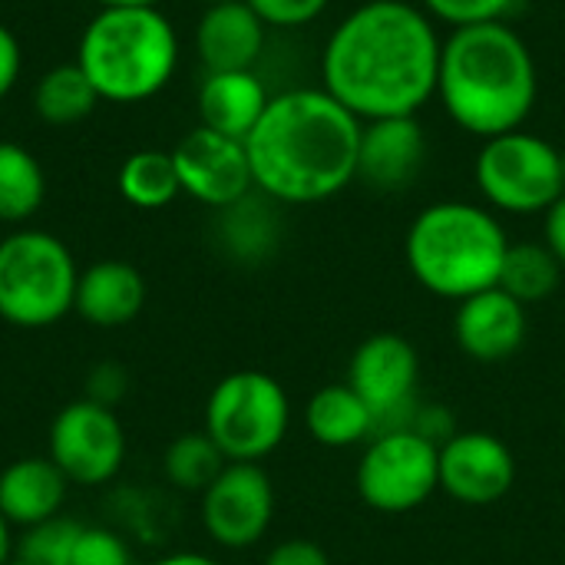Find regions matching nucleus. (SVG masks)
Here are the masks:
<instances>
[{
    "mask_svg": "<svg viewBox=\"0 0 565 565\" xmlns=\"http://www.w3.org/2000/svg\"><path fill=\"white\" fill-rule=\"evenodd\" d=\"M225 457L222 450L212 444V437L205 430H195V434H182L175 437L166 454H162V477L172 490H182V493H205L209 483L225 470Z\"/></svg>",
    "mask_w": 565,
    "mask_h": 565,
    "instance_id": "nucleus-26",
    "label": "nucleus"
},
{
    "mask_svg": "<svg viewBox=\"0 0 565 565\" xmlns=\"http://www.w3.org/2000/svg\"><path fill=\"white\" fill-rule=\"evenodd\" d=\"M222 242L232 258L238 262H262L271 255L278 242V222L265 205H255L252 199H242L232 209H222Z\"/></svg>",
    "mask_w": 565,
    "mask_h": 565,
    "instance_id": "nucleus-27",
    "label": "nucleus"
},
{
    "mask_svg": "<svg viewBox=\"0 0 565 565\" xmlns=\"http://www.w3.org/2000/svg\"><path fill=\"white\" fill-rule=\"evenodd\" d=\"M268 99L271 96L265 83L255 76V70L205 73L199 86V116H202V126L245 142L248 132L258 126Z\"/></svg>",
    "mask_w": 565,
    "mask_h": 565,
    "instance_id": "nucleus-20",
    "label": "nucleus"
},
{
    "mask_svg": "<svg viewBox=\"0 0 565 565\" xmlns=\"http://www.w3.org/2000/svg\"><path fill=\"white\" fill-rule=\"evenodd\" d=\"M275 483L262 463H225V470L199 497L205 536L218 550H252L275 523Z\"/></svg>",
    "mask_w": 565,
    "mask_h": 565,
    "instance_id": "nucleus-12",
    "label": "nucleus"
},
{
    "mask_svg": "<svg viewBox=\"0 0 565 565\" xmlns=\"http://www.w3.org/2000/svg\"><path fill=\"white\" fill-rule=\"evenodd\" d=\"M536 96V60L513 26L493 20L450 30L440 50L437 99L460 129L480 139L523 129Z\"/></svg>",
    "mask_w": 565,
    "mask_h": 565,
    "instance_id": "nucleus-3",
    "label": "nucleus"
},
{
    "mask_svg": "<svg viewBox=\"0 0 565 565\" xmlns=\"http://www.w3.org/2000/svg\"><path fill=\"white\" fill-rule=\"evenodd\" d=\"M262 565H331V556L324 553V546H318L315 540H281L275 543Z\"/></svg>",
    "mask_w": 565,
    "mask_h": 565,
    "instance_id": "nucleus-34",
    "label": "nucleus"
},
{
    "mask_svg": "<svg viewBox=\"0 0 565 565\" xmlns=\"http://www.w3.org/2000/svg\"><path fill=\"white\" fill-rule=\"evenodd\" d=\"M70 565H136L129 540L109 526H83Z\"/></svg>",
    "mask_w": 565,
    "mask_h": 565,
    "instance_id": "nucleus-29",
    "label": "nucleus"
},
{
    "mask_svg": "<svg viewBox=\"0 0 565 565\" xmlns=\"http://www.w3.org/2000/svg\"><path fill=\"white\" fill-rule=\"evenodd\" d=\"M20 70H23V50H20V40H17V36L0 23V99H7V93L17 86Z\"/></svg>",
    "mask_w": 565,
    "mask_h": 565,
    "instance_id": "nucleus-35",
    "label": "nucleus"
},
{
    "mask_svg": "<svg viewBox=\"0 0 565 565\" xmlns=\"http://www.w3.org/2000/svg\"><path fill=\"white\" fill-rule=\"evenodd\" d=\"M79 533H83V523L60 513V516H53L46 523L20 530L17 556L33 565H70Z\"/></svg>",
    "mask_w": 565,
    "mask_h": 565,
    "instance_id": "nucleus-28",
    "label": "nucleus"
},
{
    "mask_svg": "<svg viewBox=\"0 0 565 565\" xmlns=\"http://www.w3.org/2000/svg\"><path fill=\"white\" fill-rule=\"evenodd\" d=\"M543 235H546V248L559 258V265L565 268V192L543 212Z\"/></svg>",
    "mask_w": 565,
    "mask_h": 565,
    "instance_id": "nucleus-36",
    "label": "nucleus"
},
{
    "mask_svg": "<svg viewBox=\"0 0 565 565\" xmlns=\"http://www.w3.org/2000/svg\"><path fill=\"white\" fill-rule=\"evenodd\" d=\"M563 271L565 268L546 248V242H510L497 288H503L507 295H513L520 305L530 308L556 295Z\"/></svg>",
    "mask_w": 565,
    "mask_h": 565,
    "instance_id": "nucleus-22",
    "label": "nucleus"
},
{
    "mask_svg": "<svg viewBox=\"0 0 565 565\" xmlns=\"http://www.w3.org/2000/svg\"><path fill=\"white\" fill-rule=\"evenodd\" d=\"M563 179H565V149H563Z\"/></svg>",
    "mask_w": 565,
    "mask_h": 565,
    "instance_id": "nucleus-42",
    "label": "nucleus"
},
{
    "mask_svg": "<svg viewBox=\"0 0 565 565\" xmlns=\"http://www.w3.org/2000/svg\"><path fill=\"white\" fill-rule=\"evenodd\" d=\"M411 430H417L430 444L444 447L460 427H457V417H454V411L447 404H420L414 420H411Z\"/></svg>",
    "mask_w": 565,
    "mask_h": 565,
    "instance_id": "nucleus-33",
    "label": "nucleus"
},
{
    "mask_svg": "<svg viewBox=\"0 0 565 565\" xmlns=\"http://www.w3.org/2000/svg\"><path fill=\"white\" fill-rule=\"evenodd\" d=\"M427 159V136L417 116L361 122L358 179L377 192H401L417 182Z\"/></svg>",
    "mask_w": 565,
    "mask_h": 565,
    "instance_id": "nucleus-16",
    "label": "nucleus"
},
{
    "mask_svg": "<svg viewBox=\"0 0 565 565\" xmlns=\"http://www.w3.org/2000/svg\"><path fill=\"white\" fill-rule=\"evenodd\" d=\"M354 487L374 513H414L440 490V447L411 427L374 434L358 460Z\"/></svg>",
    "mask_w": 565,
    "mask_h": 565,
    "instance_id": "nucleus-9",
    "label": "nucleus"
},
{
    "mask_svg": "<svg viewBox=\"0 0 565 565\" xmlns=\"http://www.w3.org/2000/svg\"><path fill=\"white\" fill-rule=\"evenodd\" d=\"M245 3L265 20V26L295 30V26L318 20L331 0H245Z\"/></svg>",
    "mask_w": 565,
    "mask_h": 565,
    "instance_id": "nucleus-31",
    "label": "nucleus"
},
{
    "mask_svg": "<svg viewBox=\"0 0 565 565\" xmlns=\"http://www.w3.org/2000/svg\"><path fill=\"white\" fill-rule=\"evenodd\" d=\"M116 185H119V195L129 205L142 209V212L166 209L182 192L172 152H162V149H139V152H132L119 166Z\"/></svg>",
    "mask_w": 565,
    "mask_h": 565,
    "instance_id": "nucleus-25",
    "label": "nucleus"
},
{
    "mask_svg": "<svg viewBox=\"0 0 565 565\" xmlns=\"http://www.w3.org/2000/svg\"><path fill=\"white\" fill-rule=\"evenodd\" d=\"M444 40L420 3L367 0L328 36L321 79L361 122L417 116L437 96Z\"/></svg>",
    "mask_w": 565,
    "mask_h": 565,
    "instance_id": "nucleus-1",
    "label": "nucleus"
},
{
    "mask_svg": "<svg viewBox=\"0 0 565 565\" xmlns=\"http://www.w3.org/2000/svg\"><path fill=\"white\" fill-rule=\"evenodd\" d=\"M305 430L315 444L328 450H348L358 444H367L377 427L374 414L367 404L354 394V387L344 384H328L315 391L305 404Z\"/></svg>",
    "mask_w": 565,
    "mask_h": 565,
    "instance_id": "nucleus-21",
    "label": "nucleus"
},
{
    "mask_svg": "<svg viewBox=\"0 0 565 565\" xmlns=\"http://www.w3.org/2000/svg\"><path fill=\"white\" fill-rule=\"evenodd\" d=\"M129 394V371L116 361H99L86 374V397L103 404V407H119Z\"/></svg>",
    "mask_w": 565,
    "mask_h": 565,
    "instance_id": "nucleus-32",
    "label": "nucleus"
},
{
    "mask_svg": "<svg viewBox=\"0 0 565 565\" xmlns=\"http://www.w3.org/2000/svg\"><path fill=\"white\" fill-rule=\"evenodd\" d=\"M17 556V540H13V526L3 520L0 513V565H7Z\"/></svg>",
    "mask_w": 565,
    "mask_h": 565,
    "instance_id": "nucleus-38",
    "label": "nucleus"
},
{
    "mask_svg": "<svg viewBox=\"0 0 565 565\" xmlns=\"http://www.w3.org/2000/svg\"><path fill=\"white\" fill-rule=\"evenodd\" d=\"M473 179L490 209L507 215H540L565 192L563 149L536 132L513 129L483 139Z\"/></svg>",
    "mask_w": 565,
    "mask_h": 565,
    "instance_id": "nucleus-8",
    "label": "nucleus"
},
{
    "mask_svg": "<svg viewBox=\"0 0 565 565\" xmlns=\"http://www.w3.org/2000/svg\"><path fill=\"white\" fill-rule=\"evenodd\" d=\"M530 334L526 305H520L503 288H487L457 301L454 315V338L470 361L480 364H503L516 358Z\"/></svg>",
    "mask_w": 565,
    "mask_h": 565,
    "instance_id": "nucleus-15",
    "label": "nucleus"
},
{
    "mask_svg": "<svg viewBox=\"0 0 565 565\" xmlns=\"http://www.w3.org/2000/svg\"><path fill=\"white\" fill-rule=\"evenodd\" d=\"M513 3L516 0H420V10L430 20H440L457 30V26L503 20L513 10Z\"/></svg>",
    "mask_w": 565,
    "mask_h": 565,
    "instance_id": "nucleus-30",
    "label": "nucleus"
},
{
    "mask_svg": "<svg viewBox=\"0 0 565 565\" xmlns=\"http://www.w3.org/2000/svg\"><path fill=\"white\" fill-rule=\"evenodd\" d=\"M70 480L50 457H20L0 470V513L13 530H30L60 516Z\"/></svg>",
    "mask_w": 565,
    "mask_h": 565,
    "instance_id": "nucleus-19",
    "label": "nucleus"
},
{
    "mask_svg": "<svg viewBox=\"0 0 565 565\" xmlns=\"http://www.w3.org/2000/svg\"><path fill=\"white\" fill-rule=\"evenodd\" d=\"M142 305H146V281L139 268H132L129 262L106 258L79 271L73 311L86 324L103 331L126 328L129 321L139 318Z\"/></svg>",
    "mask_w": 565,
    "mask_h": 565,
    "instance_id": "nucleus-18",
    "label": "nucleus"
},
{
    "mask_svg": "<svg viewBox=\"0 0 565 565\" xmlns=\"http://www.w3.org/2000/svg\"><path fill=\"white\" fill-rule=\"evenodd\" d=\"M205 7H215V3H228V0H202Z\"/></svg>",
    "mask_w": 565,
    "mask_h": 565,
    "instance_id": "nucleus-41",
    "label": "nucleus"
},
{
    "mask_svg": "<svg viewBox=\"0 0 565 565\" xmlns=\"http://www.w3.org/2000/svg\"><path fill=\"white\" fill-rule=\"evenodd\" d=\"M510 238L493 209L434 202L407 228L404 258L414 281L447 301L497 288Z\"/></svg>",
    "mask_w": 565,
    "mask_h": 565,
    "instance_id": "nucleus-5",
    "label": "nucleus"
},
{
    "mask_svg": "<svg viewBox=\"0 0 565 565\" xmlns=\"http://www.w3.org/2000/svg\"><path fill=\"white\" fill-rule=\"evenodd\" d=\"M46 457L60 467L70 487L96 490L122 473L129 434L113 407L79 397L56 411L46 434Z\"/></svg>",
    "mask_w": 565,
    "mask_h": 565,
    "instance_id": "nucleus-10",
    "label": "nucleus"
},
{
    "mask_svg": "<svg viewBox=\"0 0 565 565\" xmlns=\"http://www.w3.org/2000/svg\"><path fill=\"white\" fill-rule=\"evenodd\" d=\"M348 384L374 414L377 434L404 430L420 407V354L404 334L377 331L354 348Z\"/></svg>",
    "mask_w": 565,
    "mask_h": 565,
    "instance_id": "nucleus-11",
    "label": "nucleus"
},
{
    "mask_svg": "<svg viewBox=\"0 0 565 565\" xmlns=\"http://www.w3.org/2000/svg\"><path fill=\"white\" fill-rule=\"evenodd\" d=\"M361 119L328 89H288L268 99L245 139L255 189L281 205H315L358 179Z\"/></svg>",
    "mask_w": 565,
    "mask_h": 565,
    "instance_id": "nucleus-2",
    "label": "nucleus"
},
{
    "mask_svg": "<svg viewBox=\"0 0 565 565\" xmlns=\"http://www.w3.org/2000/svg\"><path fill=\"white\" fill-rule=\"evenodd\" d=\"M79 268L70 245L43 228L0 238V321L20 331L60 324L76 305Z\"/></svg>",
    "mask_w": 565,
    "mask_h": 565,
    "instance_id": "nucleus-6",
    "label": "nucleus"
},
{
    "mask_svg": "<svg viewBox=\"0 0 565 565\" xmlns=\"http://www.w3.org/2000/svg\"><path fill=\"white\" fill-rule=\"evenodd\" d=\"M99 93L76 63H60L46 70L33 89V109L50 126H73L96 109Z\"/></svg>",
    "mask_w": 565,
    "mask_h": 565,
    "instance_id": "nucleus-24",
    "label": "nucleus"
},
{
    "mask_svg": "<svg viewBox=\"0 0 565 565\" xmlns=\"http://www.w3.org/2000/svg\"><path fill=\"white\" fill-rule=\"evenodd\" d=\"M7 565H33V563H26V559H20V556H13V559H10V563Z\"/></svg>",
    "mask_w": 565,
    "mask_h": 565,
    "instance_id": "nucleus-40",
    "label": "nucleus"
},
{
    "mask_svg": "<svg viewBox=\"0 0 565 565\" xmlns=\"http://www.w3.org/2000/svg\"><path fill=\"white\" fill-rule=\"evenodd\" d=\"M265 20L245 0L215 3L199 17L195 53L209 73L252 70L265 50Z\"/></svg>",
    "mask_w": 565,
    "mask_h": 565,
    "instance_id": "nucleus-17",
    "label": "nucleus"
},
{
    "mask_svg": "<svg viewBox=\"0 0 565 565\" xmlns=\"http://www.w3.org/2000/svg\"><path fill=\"white\" fill-rule=\"evenodd\" d=\"M172 162L182 192L209 209H232L255 189L245 142L209 126L182 136V142L172 149Z\"/></svg>",
    "mask_w": 565,
    "mask_h": 565,
    "instance_id": "nucleus-13",
    "label": "nucleus"
},
{
    "mask_svg": "<svg viewBox=\"0 0 565 565\" xmlns=\"http://www.w3.org/2000/svg\"><path fill=\"white\" fill-rule=\"evenodd\" d=\"M149 565H222L215 556L209 553H199V550H175V553H166L159 559H152Z\"/></svg>",
    "mask_w": 565,
    "mask_h": 565,
    "instance_id": "nucleus-37",
    "label": "nucleus"
},
{
    "mask_svg": "<svg viewBox=\"0 0 565 565\" xmlns=\"http://www.w3.org/2000/svg\"><path fill=\"white\" fill-rule=\"evenodd\" d=\"M99 7H159V0H96Z\"/></svg>",
    "mask_w": 565,
    "mask_h": 565,
    "instance_id": "nucleus-39",
    "label": "nucleus"
},
{
    "mask_svg": "<svg viewBox=\"0 0 565 565\" xmlns=\"http://www.w3.org/2000/svg\"><path fill=\"white\" fill-rule=\"evenodd\" d=\"M103 103H146L179 66V33L159 7H99L73 60Z\"/></svg>",
    "mask_w": 565,
    "mask_h": 565,
    "instance_id": "nucleus-4",
    "label": "nucleus"
},
{
    "mask_svg": "<svg viewBox=\"0 0 565 565\" xmlns=\"http://www.w3.org/2000/svg\"><path fill=\"white\" fill-rule=\"evenodd\" d=\"M46 175L36 156L20 142H0V222L20 225L40 212Z\"/></svg>",
    "mask_w": 565,
    "mask_h": 565,
    "instance_id": "nucleus-23",
    "label": "nucleus"
},
{
    "mask_svg": "<svg viewBox=\"0 0 565 565\" xmlns=\"http://www.w3.org/2000/svg\"><path fill=\"white\" fill-rule=\"evenodd\" d=\"M516 483V457L497 434L457 430L440 447V490L463 507L500 503Z\"/></svg>",
    "mask_w": 565,
    "mask_h": 565,
    "instance_id": "nucleus-14",
    "label": "nucleus"
},
{
    "mask_svg": "<svg viewBox=\"0 0 565 565\" xmlns=\"http://www.w3.org/2000/svg\"><path fill=\"white\" fill-rule=\"evenodd\" d=\"M228 463H262L291 430V397L268 371H232L205 401V427Z\"/></svg>",
    "mask_w": 565,
    "mask_h": 565,
    "instance_id": "nucleus-7",
    "label": "nucleus"
}]
</instances>
